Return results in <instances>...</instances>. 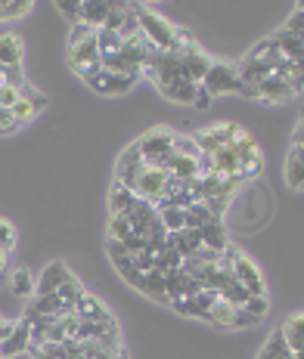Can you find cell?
<instances>
[{
    "label": "cell",
    "instance_id": "5",
    "mask_svg": "<svg viewBox=\"0 0 304 359\" xmlns=\"http://www.w3.org/2000/svg\"><path fill=\"white\" fill-rule=\"evenodd\" d=\"M239 133H242L239 124L220 121V124H211V127H205V130H199L196 137H192V143H196L199 155H214L218 149H230V146H233Z\"/></svg>",
    "mask_w": 304,
    "mask_h": 359
},
{
    "label": "cell",
    "instance_id": "7",
    "mask_svg": "<svg viewBox=\"0 0 304 359\" xmlns=\"http://www.w3.org/2000/svg\"><path fill=\"white\" fill-rule=\"evenodd\" d=\"M230 149H233L236 161H239V174H242V180H255V177L264 170L261 146L255 143V137H251L249 130H242L239 137H236V143L230 146Z\"/></svg>",
    "mask_w": 304,
    "mask_h": 359
},
{
    "label": "cell",
    "instance_id": "12",
    "mask_svg": "<svg viewBox=\"0 0 304 359\" xmlns=\"http://www.w3.org/2000/svg\"><path fill=\"white\" fill-rule=\"evenodd\" d=\"M47 109V96H41L34 87H22V100L13 106L10 111H13V121H16L19 127L25 124V121H32V118H38L41 111Z\"/></svg>",
    "mask_w": 304,
    "mask_h": 359
},
{
    "label": "cell",
    "instance_id": "15",
    "mask_svg": "<svg viewBox=\"0 0 304 359\" xmlns=\"http://www.w3.org/2000/svg\"><path fill=\"white\" fill-rule=\"evenodd\" d=\"M69 266L62 264V260H53V264H47L44 266V273H41V279L34 282V294L38 297H47V294H56L59 285H62L65 279H69Z\"/></svg>",
    "mask_w": 304,
    "mask_h": 359
},
{
    "label": "cell",
    "instance_id": "18",
    "mask_svg": "<svg viewBox=\"0 0 304 359\" xmlns=\"http://www.w3.org/2000/svg\"><path fill=\"white\" fill-rule=\"evenodd\" d=\"M168 174L174 180H180V183H190V180H196L202 174V158L199 155H171V161H168Z\"/></svg>",
    "mask_w": 304,
    "mask_h": 359
},
{
    "label": "cell",
    "instance_id": "27",
    "mask_svg": "<svg viewBox=\"0 0 304 359\" xmlns=\"http://www.w3.org/2000/svg\"><path fill=\"white\" fill-rule=\"evenodd\" d=\"M59 301H62V306H65V313H75V306H78V301L81 297L87 294L84 291V285H81V282L75 279V276H69V279L62 282V285H59Z\"/></svg>",
    "mask_w": 304,
    "mask_h": 359
},
{
    "label": "cell",
    "instance_id": "37",
    "mask_svg": "<svg viewBox=\"0 0 304 359\" xmlns=\"http://www.w3.org/2000/svg\"><path fill=\"white\" fill-rule=\"evenodd\" d=\"M261 319H255L251 313L246 310V306H236V313H233V328L239 332V328H255Z\"/></svg>",
    "mask_w": 304,
    "mask_h": 359
},
{
    "label": "cell",
    "instance_id": "29",
    "mask_svg": "<svg viewBox=\"0 0 304 359\" xmlns=\"http://www.w3.org/2000/svg\"><path fill=\"white\" fill-rule=\"evenodd\" d=\"M10 291L16 297H34V276L28 266H16L10 276Z\"/></svg>",
    "mask_w": 304,
    "mask_h": 359
},
{
    "label": "cell",
    "instance_id": "28",
    "mask_svg": "<svg viewBox=\"0 0 304 359\" xmlns=\"http://www.w3.org/2000/svg\"><path fill=\"white\" fill-rule=\"evenodd\" d=\"M106 236H109V242H112V245H124V242H128V238L133 236L131 217H128V214H112V217H109Z\"/></svg>",
    "mask_w": 304,
    "mask_h": 359
},
{
    "label": "cell",
    "instance_id": "32",
    "mask_svg": "<svg viewBox=\"0 0 304 359\" xmlns=\"http://www.w3.org/2000/svg\"><path fill=\"white\" fill-rule=\"evenodd\" d=\"M289 353H292V350L286 347V338H283V332H273L270 338L264 341V347H261V353H258V359H286Z\"/></svg>",
    "mask_w": 304,
    "mask_h": 359
},
{
    "label": "cell",
    "instance_id": "19",
    "mask_svg": "<svg viewBox=\"0 0 304 359\" xmlns=\"http://www.w3.org/2000/svg\"><path fill=\"white\" fill-rule=\"evenodd\" d=\"M22 56H25V43L19 34L6 32L0 34V69H19Z\"/></svg>",
    "mask_w": 304,
    "mask_h": 359
},
{
    "label": "cell",
    "instance_id": "26",
    "mask_svg": "<svg viewBox=\"0 0 304 359\" xmlns=\"http://www.w3.org/2000/svg\"><path fill=\"white\" fill-rule=\"evenodd\" d=\"M233 313H236V306L227 304L224 297H218L211 304V310L205 313V323H211L214 328H233Z\"/></svg>",
    "mask_w": 304,
    "mask_h": 359
},
{
    "label": "cell",
    "instance_id": "42",
    "mask_svg": "<svg viewBox=\"0 0 304 359\" xmlns=\"http://www.w3.org/2000/svg\"><path fill=\"white\" fill-rule=\"evenodd\" d=\"M13 319H6V316H0V344H4L6 338H10V332H13Z\"/></svg>",
    "mask_w": 304,
    "mask_h": 359
},
{
    "label": "cell",
    "instance_id": "41",
    "mask_svg": "<svg viewBox=\"0 0 304 359\" xmlns=\"http://www.w3.org/2000/svg\"><path fill=\"white\" fill-rule=\"evenodd\" d=\"M192 106H196V109H209L211 106V93H205V90L199 87L196 90V102H192Z\"/></svg>",
    "mask_w": 304,
    "mask_h": 359
},
{
    "label": "cell",
    "instance_id": "35",
    "mask_svg": "<svg viewBox=\"0 0 304 359\" xmlns=\"http://www.w3.org/2000/svg\"><path fill=\"white\" fill-rule=\"evenodd\" d=\"M286 32H292L295 37H301V41H304V4H298V6H295V10H292V16H289V22H286Z\"/></svg>",
    "mask_w": 304,
    "mask_h": 359
},
{
    "label": "cell",
    "instance_id": "4",
    "mask_svg": "<svg viewBox=\"0 0 304 359\" xmlns=\"http://www.w3.org/2000/svg\"><path fill=\"white\" fill-rule=\"evenodd\" d=\"M69 65L81 81H87L93 72L103 69V53H100V43H96V32L87 34L78 43H69Z\"/></svg>",
    "mask_w": 304,
    "mask_h": 359
},
{
    "label": "cell",
    "instance_id": "6",
    "mask_svg": "<svg viewBox=\"0 0 304 359\" xmlns=\"http://www.w3.org/2000/svg\"><path fill=\"white\" fill-rule=\"evenodd\" d=\"M239 72H236V65L233 62H218L214 59L211 62V69H209V74L202 78V87L205 93H211V100L214 96H224V93H239Z\"/></svg>",
    "mask_w": 304,
    "mask_h": 359
},
{
    "label": "cell",
    "instance_id": "40",
    "mask_svg": "<svg viewBox=\"0 0 304 359\" xmlns=\"http://www.w3.org/2000/svg\"><path fill=\"white\" fill-rule=\"evenodd\" d=\"M13 130H19V124L13 121V111L0 109V133H13Z\"/></svg>",
    "mask_w": 304,
    "mask_h": 359
},
{
    "label": "cell",
    "instance_id": "44",
    "mask_svg": "<svg viewBox=\"0 0 304 359\" xmlns=\"http://www.w3.org/2000/svg\"><path fill=\"white\" fill-rule=\"evenodd\" d=\"M6 260H10V254L0 251V276H4V269H6Z\"/></svg>",
    "mask_w": 304,
    "mask_h": 359
},
{
    "label": "cell",
    "instance_id": "11",
    "mask_svg": "<svg viewBox=\"0 0 304 359\" xmlns=\"http://www.w3.org/2000/svg\"><path fill=\"white\" fill-rule=\"evenodd\" d=\"M211 62H214V59H211L209 53H202V50H199V47L183 50V53H180V78L199 87V84H202V78H205V74H209Z\"/></svg>",
    "mask_w": 304,
    "mask_h": 359
},
{
    "label": "cell",
    "instance_id": "33",
    "mask_svg": "<svg viewBox=\"0 0 304 359\" xmlns=\"http://www.w3.org/2000/svg\"><path fill=\"white\" fill-rule=\"evenodd\" d=\"M109 16V4H81V22L87 28H103V22Z\"/></svg>",
    "mask_w": 304,
    "mask_h": 359
},
{
    "label": "cell",
    "instance_id": "24",
    "mask_svg": "<svg viewBox=\"0 0 304 359\" xmlns=\"http://www.w3.org/2000/svg\"><path fill=\"white\" fill-rule=\"evenodd\" d=\"M137 196H133V189H128V186H121V183H115L112 186V192H109V217L112 214H128L133 205H137Z\"/></svg>",
    "mask_w": 304,
    "mask_h": 359
},
{
    "label": "cell",
    "instance_id": "31",
    "mask_svg": "<svg viewBox=\"0 0 304 359\" xmlns=\"http://www.w3.org/2000/svg\"><path fill=\"white\" fill-rule=\"evenodd\" d=\"M211 220H220V217H214L205 201H196V205L187 208V229H196V233H199V229L209 226Z\"/></svg>",
    "mask_w": 304,
    "mask_h": 359
},
{
    "label": "cell",
    "instance_id": "39",
    "mask_svg": "<svg viewBox=\"0 0 304 359\" xmlns=\"http://www.w3.org/2000/svg\"><path fill=\"white\" fill-rule=\"evenodd\" d=\"M22 100V90H16V87H0V109H13L16 102Z\"/></svg>",
    "mask_w": 304,
    "mask_h": 359
},
{
    "label": "cell",
    "instance_id": "9",
    "mask_svg": "<svg viewBox=\"0 0 304 359\" xmlns=\"http://www.w3.org/2000/svg\"><path fill=\"white\" fill-rule=\"evenodd\" d=\"M137 74H115V72H106V69H100V72H93L91 78L84 81L87 87L93 90V93H103V96H121V93H128V90L137 87Z\"/></svg>",
    "mask_w": 304,
    "mask_h": 359
},
{
    "label": "cell",
    "instance_id": "22",
    "mask_svg": "<svg viewBox=\"0 0 304 359\" xmlns=\"http://www.w3.org/2000/svg\"><path fill=\"white\" fill-rule=\"evenodd\" d=\"M279 332H283L286 347L292 350V353H304V313H292V316L279 325Z\"/></svg>",
    "mask_w": 304,
    "mask_h": 359
},
{
    "label": "cell",
    "instance_id": "21",
    "mask_svg": "<svg viewBox=\"0 0 304 359\" xmlns=\"http://www.w3.org/2000/svg\"><path fill=\"white\" fill-rule=\"evenodd\" d=\"M286 186L292 192L304 189V146L292 143V149H289V155H286Z\"/></svg>",
    "mask_w": 304,
    "mask_h": 359
},
{
    "label": "cell",
    "instance_id": "46",
    "mask_svg": "<svg viewBox=\"0 0 304 359\" xmlns=\"http://www.w3.org/2000/svg\"><path fill=\"white\" fill-rule=\"evenodd\" d=\"M0 359H4V356H0Z\"/></svg>",
    "mask_w": 304,
    "mask_h": 359
},
{
    "label": "cell",
    "instance_id": "25",
    "mask_svg": "<svg viewBox=\"0 0 304 359\" xmlns=\"http://www.w3.org/2000/svg\"><path fill=\"white\" fill-rule=\"evenodd\" d=\"M159 220L165 226V233H183L187 229V211L183 208H174V205H159Z\"/></svg>",
    "mask_w": 304,
    "mask_h": 359
},
{
    "label": "cell",
    "instance_id": "10",
    "mask_svg": "<svg viewBox=\"0 0 304 359\" xmlns=\"http://www.w3.org/2000/svg\"><path fill=\"white\" fill-rule=\"evenodd\" d=\"M152 84L161 90V96L165 100H171V102H177V106H192L196 102V84H190V81H183V78H161V74H152Z\"/></svg>",
    "mask_w": 304,
    "mask_h": 359
},
{
    "label": "cell",
    "instance_id": "1",
    "mask_svg": "<svg viewBox=\"0 0 304 359\" xmlns=\"http://www.w3.org/2000/svg\"><path fill=\"white\" fill-rule=\"evenodd\" d=\"M133 16H137L140 34H143L159 53H183V50H187L180 41H177V25H171V22H168L165 16H159L155 10L133 4Z\"/></svg>",
    "mask_w": 304,
    "mask_h": 359
},
{
    "label": "cell",
    "instance_id": "3",
    "mask_svg": "<svg viewBox=\"0 0 304 359\" xmlns=\"http://www.w3.org/2000/svg\"><path fill=\"white\" fill-rule=\"evenodd\" d=\"M137 149L143 155V164L146 168H168L174 155V133L168 127H152L150 133L137 140Z\"/></svg>",
    "mask_w": 304,
    "mask_h": 359
},
{
    "label": "cell",
    "instance_id": "17",
    "mask_svg": "<svg viewBox=\"0 0 304 359\" xmlns=\"http://www.w3.org/2000/svg\"><path fill=\"white\" fill-rule=\"evenodd\" d=\"M75 316H78V319H84V323H112V319H115V316H112V310H109V306L103 304L96 294H91V291H87V294L78 301Z\"/></svg>",
    "mask_w": 304,
    "mask_h": 359
},
{
    "label": "cell",
    "instance_id": "16",
    "mask_svg": "<svg viewBox=\"0 0 304 359\" xmlns=\"http://www.w3.org/2000/svg\"><path fill=\"white\" fill-rule=\"evenodd\" d=\"M28 347H32V323H28V319H16L10 338L0 344V356L4 359L6 356H19V353H25Z\"/></svg>",
    "mask_w": 304,
    "mask_h": 359
},
{
    "label": "cell",
    "instance_id": "8",
    "mask_svg": "<svg viewBox=\"0 0 304 359\" xmlns=\"http://www.w3.org/2000/svg\"><path fill=\"white\" fill-rule=\"evenodd\" d=\"M168 180H171V174H168L165 168H143L140 170V177L133 180V196H137L140 201H150V205H159L161 198H165V189H168Z\"/></svg>",
    "mask_w": 304,
    "mask_h": 359
},
{
    "label": "cell",
    "instance_id": "43",
    "mask_svg": "<svg viewBox=\"0 0 304 359\" xmlns=\"http://www.w3.org/2000/svg\"><path fill=\"white\" fill-rule=\"evenodd\" d=\"M292 143H295V146H304V121H298V127H295Z\"/></svg>",
    "mask_w": 304,
    "mask_h": 359
},
{
    "label": "cell",
    "instance_id": "34",
    "mask_svg": "<svg viewBox=\"0 0 304 359\" xmlns=\"http://www.w3.org/2000/svg\"><path fill=\"white\" fill-rule=\"evenodd\" d=\"M16 238H19L16 226H13V223L6 220V217H0V251L10 254L13 248H16Z\"/></svg>",
    "mask_w": 304,
    "mask_h": 359
},
{
    "label": "cell",
    "instance_id": "23",
    "mask_svg": "<svg viewBox=\"0 0 304 359\" xmlns=\"http://www.w3.org/2000/svg\"><path fill=\"white\" fill-rule=\"evenodd\" d=\"M270 37L277 41L283 59H289V62H304V41H301V37H295L292 32H286V28H279V32L270 34Z\"/></svg>",
    "mask_w": 304,
    "mask_h": 359
},
{
    "label": "cell",
    "instance_id": "38",
    "mask_svg": "<svg viewBox=\"0 0 304 359\" xmlns=\"http://www.w3.org/2000/svg\"><path fill=\"white\" fill-rule=\"evenodd\" d=\"M56 10L62 13V16L69 19V22H72V28L81 25V4H69V0H59V4H56Z\"/></svg>",
    "mask_w": 304,
    "mask_h": 359
},
{
    "label": "cell",
    "instance_id": "45",
    "mask_svg": "<svg viewBox=\"0 0 304 359\" xmlns=\"http://www.w3.org/2000/svg\"><path fill=\"white\" fill-rule=\"evenodd\" d=\"M32 356H34V359H50V356H41V353H32Z\"/></svg>",
    "mask_w": 304,
    "mask_h": 359
},
{
    "label": "cell",
    "instance_id": "13",
    "mask_svg": "<svg viewBox=\"0 0 304 359\" xmlns=\"http://www.w3.org/2000/svg\"><path fill=\"white\" fill-rule=\"evenodd\" d=\"M146 164H143V155H140V149L137 143H131L128 149L121 152V158H118V170H115V183H121V186H133V180L140 177V170H143Z\"/></svg>",
    "mask_w": 304,
    "mask_h": 359
},
{
    "label": "cell",
    "instance_id": "14",
    "mask_svg": "<svg viewBox=\"0 0 304 359\" xmlns=\"http://www.w3.org/2000/svg\"><path fill=\"white\" fill-rule=\"evenodd\" d=\"M295 96L298 93H295L283 78H277V74H270L264 84H258V100L267 102V106H286V102H292Z\"/></svg>",
    "mask_w": 304,
    "mask_h": 359
},
{
    "label": "cell",
    "instance_id": "20",
    "mask_svg": "<svg viewBox=\"0 0 304 359\" xmlns=\"http://www.w3.org/2000/svg\"><path fill=\"white\" fill-rule=\"evenodd\" d=\"M242 59L258 62V65H267V69H277V65L283 62V53H279V47H277V41H273V37H264V41H258Z\"/></svg>",
    "mask_w": 304,
    "mask_h": 359
},
{
    "label": "cell",
    "instance_id": "36",
    "mask_svg": "<svg viewBox=\"0 0 304 359\" xmlns=\"http://www.w3.org/2000/svg\"><path fill=\"white\" fill-rule=\"evenodd\" d=\"M246 310H249L255 319H261V323H264V316L270 313V301H267V297H249V301H246Z\"/></svg>",
    "mask_w": 304,
    "mask_h": 359
},
{
    "label": "cell",
    "instance_id": "2",
    "mask_svg": "<svg viewBox=\"0 0 304 359\" xmlns=\"http://www.w3.org/2000/svg\"><path fill=\"white\" fill-rule=\"evenodd\" d=\"M224 260L230 264V269H233L236 282L249 291V297H267V279H264L261 269H258L255 260L246 257L239 248H230V245L224 251Z\"/></svg>",
    "mask_w": 304,
    "mask_h": 359
},
{
    "label": "cell",
    "instance_id": "30",
    "mask_svg": "<svg viewBox=\"0 0 304 359\" xmlns=\"http://www.w3.org/2000/svg\"><path fill=\"white\" fill-rule=\"evenodd\" d=\"M34 10L32 0H0V22H19Z\"/></svg>",
    "mask_w": 304,
    "mask_h": 359
}]
</instances>
